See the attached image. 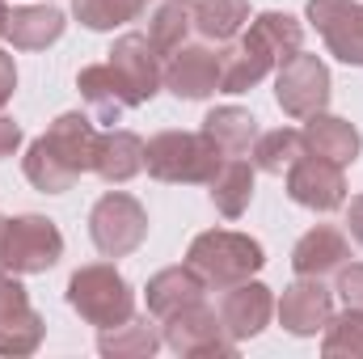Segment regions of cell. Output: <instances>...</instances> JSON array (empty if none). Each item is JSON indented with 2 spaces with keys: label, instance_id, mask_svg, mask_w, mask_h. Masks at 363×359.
<instances>
[{
  "label": "cell",
  "instance_id": "cell-27",
  "mask_svg": "<svg viewBox=\"0 0 363 359\" xmlns=\"http://www.w3.org/2000/svg\"><path fill=\"white\" fill-rule=\"evenodd\" d=\"M190 30H194V4H186V0H165L148 21V38L161 55H174L178 47H186Z\"/></svg>",
  "mask_w": 363,
  "mask_h": 359
},
{
  "label": "cell",
  "instance_id": "cell-34",
  "mask_svg": "<svg viewBox=\"0 0 363 359\" xmlns=\"http://www.w3.org/2000/svg\"><path fill=\"white\" fill-rule=\"evenodd\" d=\"M347 224H351V237L363 245V194L351 199V211H347Z\"/></svg>",
  "mask_w": 363,
  "mask_h": 359
},
{
  "label": "cell",
  "instance_id": "cell-30",
  "mask_svg": "<svg viewBox=\"0 0 363 359\" xmlns=\"http://www.w3.org/2000/svg\"><path fill=\"white\" fill-rule=\"evenodd\" d=\"M43 317L34 313V304H26L21 313L0 321V355H34L43 343Z\"/></svg>",
  "mask_w": 363,
  "mask_h": 359
},
{
  "label": "cell",
  "instance_id": "cell-13",
  "mask_svg": "<svg viewBox=\"0 0 363 359\" xmlns=\"http://www.w3.org/2000/svg\"><path fill=\"white\" fill-rule=\"evenodd\" d=\"M271 313H274V296H271V287L258 283V279L233 283L220 296V321H224V330H228L233 343L258 338L271 326Z\"/></svg>",
  "mask_w": 363,
  "mask_h": 359
},
{
  "label": "cell",
  "instance_id": "cell-25",
  "mask_svg": "<svg viewBox=\"0 0 363 359\" xmlns=\"http://www.w3.org/2000/svg\"><path fill=\"white\" fill-rule=\"evenodd\" d=\"M250 26V0H194V30L211 43H233Z\"/></svg>",
  "mask_w": 363,
  "mask_h": 359
},
{
  "label": "cell",
  "instance_id": "cell-29",
  "mask_svg": "<svg viewBox=\"0 0 363 359\" xmlns=\"http://www.w3.org/2000/svg\"><path fill=\"white\" fill-rule=\"evenodd\" d=\"M321 355L325 359H363V309H347L342 317L325 321Z\"/></svg>",
  "mask_w": 363,
  "mask_h": 359
},
{
  "label": "cell",
  "instance_id": "cell-1",
  "mask_svg": "<svg viewBox=\"0 0 363 359\" xmlns=\"http://www.w3.org/2000/svg\"><path fill=\"white\" fill-rule=\"evenodd\" d=\"M97 118L81 114V110H68L60 114L38 140H30L26 148V182L43 194H64L72 190L81 174H93V157H97Z\"/></svg>",
  "mask_w": 363,
  "mask_h": 359
},
{
  "label": "cell",
  "instance_id": "cell-4",
  "mask_svg": "<svg viewBox=\"0 0 363 359\" xmlns=\"http://www.w3.org/2000/svg\"><path fill=\"white\" fill-rule=\"evenodd\" d=\"M68 304L97 330H114L135 317V292L114 263H89L68 279Z\"/></svg>",
  "mask_w": 363,
  "mask_h": 359
},
{
  "label": "cell",
  "instance_id": "cell-20",
  "mask_svg": "<svg viewBox=\"0 0 363 359\" xmlns=\"http://www.w3.org/2000/svg\"><path fill=\"white\" fill-rule=\"evenodd\" d=\"M245 43H250V47H258L274 68H279L283 60H291V55L300 51V43H304V26H300L291 13L271 9V13H258V17L250 21Z\"/></svg>",
  "mask_w": 363,
  "mask_h": 359
},
{
  "label": "cell",
  "instance_id": "cell-10",
  "mask_svg": "<svg viewBox=\"0 0 363 359\" xmlns=\"http://www.w3.org/2000/svg\"><path fill=\"white\" fill-rule=\"evenodd\" d=\"M308 21L325 38L330 55L363 68V4L359 0H308Z\"/></svg>",
  "mask_w": 363,
  "mask_h": 359
},
{
  "label": "cell",
  "instance_id": "cell-22",
  "mask_svg": "<svg viewBox=\"0 0 363 359\" xmlns=\"http://www.w3.org/2000/svg\"><path fill=\"white\" fill-rule=\"evenodd\" d=\"M203 136L224 153V157H241L254 148L258 140V118L241 106H216L207 118H203Z\"/></svg>",
  "mask_w": 363,
  "mask_h": 359
},
{
  "label": "cell",
  "instance_id": "cell-11",
  "mask_svg": "<svg viewBox=\"0 0 363 359\" xmlns=\"http://www.w3.org/2000/svg\"><path fill=\"white\" fill-rule=\"evenodd\" d=\"M287 194H291V203H300V207H308V211H338L342 203H347V174H342V165H334V161H321V157H300L287 174Z\"/></svg>",
  "mask_w": 363,
  "mask_h": 359
},
{
  "label": "cell",
  "instance_id": "cell-3",
  "mask_svg": "<svg viewBox=\"0 0 363 359\" xmlns=\"http://www.w3.org/2000/svg\"><path fill=\"white\" fill-rule=\"evenodd\" d=\"M224 165V153L203 131H161L144 144V170L169 186H207Z\"/></svg>",
  "mask_w": 363,
  "mask_h": 359
},
{
  "label": "cell",
  "instance_id": "cell-21",
  "mask_svg": "<svg viewBox=\"0 0 363 359\" xmlns=\"http://www.w3.org/2000/svg\"><path fill=\"white\" fill-rule=\"evenodd\" d=\"M64 13L51 9V4H26V9H13L9 17V43L17 51H47L51 43L64 38Z\"/></svg>",
  "mask_w": 363,
  "mask_h": 359
},
{
  "label": "cell",
  "instance_id": "cell-28",
  "mask_svg": "<svg viewBox=\"0 0 363 359\" xmlns=\"http://www.w3.org/2000/svg\"><path fill=\"white\" fill-rule=\"evenodd\" d=\"M144 4H148V0H72V13H77V21H81L85 30L106 34V30H114V26L135 21V17L144 13Z\"/></svg>",
  "mask_w": 363,
  "mask_h": 359
},
{
  "label": "cell",
  "instance_id": "cell-15",
  "mask_svg": "<svg viewBox=\"0 0 363 359\" xmlns=\"http://www.w3.org/2000/svg\"><path fill=\"white\" fill-rule=\"evenodd\" d=\"M347 263H351V241H347V233L334 228V224L308 228V233L296 241V250H291V270H296L300 279H325V275L342 270Z\"/></svg>",
  "mask_w": 363,
  "mask_h": 359
},
{
  "label": "cell",
  "instance_id": "cell-19",
  "mask_svg": "<svg viewBox=\"0 0 363 359\" xmlns=\"http://www.w3.org/2000/svg\"><path fill=\"white\" fill-rule=\"evenodd\" d=\"M203 292H207V283H203L190 267H165L148 279L144 300H148V313H152L157 321H165V317H174L178 309L203 300Z\"/></svg>",
  "mask_w": 363,
  "mask_h": 359
},
{
  "label": "cell",
  "instance_id": "cell-31",
  "mask_svg": "<svg viewBox=\"0 0 363 359\" xmlns=\"http://www.w3.org/2000/svg\"><path fill=\"white\" fill-rule=\"evenodd\" d=\"M334 292L342 296L347 309H363V263H351V267L338 270V287Z\"/></svg>",
  "mask_w": 363,
  "mask_h": 359
},
{
  "label": "cell",
  "instance_id": "cell-5",
  "mask_svg": "<svg viewBox=\"0 0 363 359\" xmlns=\"http://www.w3.org/2000/svg\"><path fill=\"white\" fill-rule=\"evenodd\" d=\"M64 258V233L47 216H0V270L43 275Z\"/></svg>",
  "mask_w": 363,
  "mask_h": 359
},
{
  "label": "cell",
  "instance_id": "cell-33",
  "mask_svg": "<svg viewBox=\"0 0 363 359\" xmlns=\"http://www.w3.org/2000/svg\"><path fill=\"white\" fill-rule=\"evenodd\" d=\"M13 89H17V68H13V55L0 51V110H4V101L13 97Z\"/></svg>",
  "mask_w": 363,
  "mask_h": 359
},
{
  "label": "cell",
  "instance_id": "cell-18",
  "mask_svg": "<svg viewBox=\"0 0 363 359\" xmlns=\"http://www.w3.org/2000/svg\"><path fill=\"white\" fill-rule=\"evenodd\" d=\"M144 170V140L135 131H101L97 140V157H93V174L106 186H123Z\"/></svg>",
  "mask_w": 363,
  "mask_h": 359
},
{
  "label": "cell",
  "instance_id": "cell-8",
  "mask_svg": "<svg viewBox=\"0 0 363 359\" xmlns=\"http://www.w3.org/2000/svg\"><path fill=\"white\" fill-rule=\"evenodd\" d=\"M161 338H165L169 351H178V355H186V359H194V355H237V343L228 338L220 313H216L211 304H203V300H194V304L178 309L174 317H165V321H161Z\"/></svg>",
  "mask_w": 363,
  "mask_h": 359
},
{
  "label": "cell",
  "instance_id": "cell-6",
  "mask_svg": "<svg viewBox=\"0 0 363 359\" xmlns=\"http://www.w3.org/2000/svg\"><path fill=\"white\" fill-rule=\"evenodd\" d=\"M89 237L101 258H127L148 237V211L127 190H106L89 211Z\"/></svg>",
  "mask_w": 363,
  "mask_h": 359
},
{
  "label": "cell",
  "instance_id": "cell-35",
  "mask_svg": "<svg viewBox=\"0 0 363 359\" xmlns=\"http://www.w3.org/2000/svg\"><path fill=\"white\" fill-rule=\"evenodd\" d=\"M9 17H13V13H9V4H4V0H0V38H4V34H9Z\"/></svg>",
  "mask_w": 363,
  "mask_h": 359
},
{
  "label": "cell",
  "instance_id": "cell-9",
  "mask_svg": "<svg viewBox=\"0 0 363 359\" xmlns=\"http://www.w3.org/2000/svg\"><path fill=\"white\" fill-rule=\"evenodd\" d=\"M165 55L152 47V38L148 34H123L118 43H114V51H110V68L118 72V81L127 85L131 93V101L135 106H144V101H152L161 85H165V64H161Z\"/></svg>",
  "mask_w": 363,
  "mask_h": 359
},
{
  "label": "cell",
  "instance_id": "cell-17",
  "mask_svg": "<svg viewBox=\"0 0 363 359\" xmlns=\"http://www.w3.org/2000/svg\"><path fill=\"white\" fill-rule=\"evenodd\" d=\"M77 89H81V97L89 101L93 118H97V123H106V127H114V123L135 106V101H131V93H127V85L118 81V72H114L110 64H89V68H81Z\"/></svg>",
  "mask_w": 363,
  "mask_h": 359
},
{
  "label": "cell",
  "instance_id": "cell-24",
  "mask_svg": "<svg viewBox=\"0 0 363 359\" xmlns=\"http://www.w3.org/2000/svg\"><path fill=\"white\" fill-rule=\"evenodd\" d=\"M161 330L144 317V321H123V326H114V330H101V338H97V351L106 359H152L161 351Z\"/></svg>",
  "mask_w": 363,
  "mask_h": 359
},
{
  "label": "cell",
  "instance_id": "cell-16",
  "mask_svg": "<svg viewBox=\"0 0 363 359\" xmlns=\"http://www.w3.org/2000/svg\"><path fill=\"white\" fill-rule=\"evenodd\" d=\"M304 144L313 157L321 161H334V165H355L359 161V148H363V136L338 114H308L304 123Z\"/></svg>",
  "mask_w": 363,
  "mask_h": 359
},
{
  "label": "cell",
  "instance_id": "cell-2",
  "mask_svg": "<svg viewBox=\"0 0 363 359\" xmlns=\"http://www.w3.org/2000/svg\"><path fill=\"white\" fill-rule=\"evenodd\" d=\"M186 267L194 270L211 292H224L233 283L254 279L258 270L267 267V250L262 241L245 237V233H228V228H211L199 233L186 250Z\"/></svg>",
  "mask_w": 363,
  "mask_h": 359
},
{
  "label": "cell",
  "instance_id": "cell-12",
  "mask_svg": "<svg viewBox=\"0 0 363 359\" xmlns=\"http://www.w3.org/2000/svg\"><path fill=\"white\" fill-rule=\"evenodd\" d=\"M220 72H224V51L178 47L165 64V89L182 101H203V97L220 93Z\"/></svg>",
  "mask_w": 363,
  "mask_h": 359
},
{
  "label": "cell",
  "instance_id": "cell-7",
  "mask_svg": "<svg viewBox=\"0 0 363 359\" xmlns=\"http://www.w3.org/2000/svg\"><path fill=\"white\" fill-rule=\"evenodd\" d=\"M274 97H279L287 118L321 114L330 106V68H325V60L321 55H304V51L283 60L274 68Z\"/></svg>",
  "mask_w": 363,
  "mask_h": 359
},
{
  "label": "cell",
  "instance_id": "cell-26",
  "mask_svg": "<svg viewBox=\"0 0 363 359\" xmlns=\"http://www.w3.org/2000/svg\"><path fill=\"white\" fill-rule=\"evenodd\" d=\"M300 157H308V144H304V131H296V127H274L254 140V170H262V174L283 178Z\"/></svg>",
  "mask_w": 363,
  "mask_h": 359
},
{
  "label": "cell",
  "instance_id": "cell-32",
  "mask_svg": "<svg viewBox=\"0 0 363 359\" xmlns=\"http://www.w3.org/2000/svg\"><path fill=\"white\" fill-rule=\"evenodd\" d=\"M17 148H21V127H17L13 118H4V114H0V161H4V157H13Z\"/></svg>",
  "mask_w": 363,
  "mask_h": 359
},
{
  "label": "cell",
  "instance_id": "cell-14",
  "mask_svg": "<svg viewBox=\"0 0 363 359\" xmlns=\"http://www.w3.org/2000/svg\"><path fill=\"white\" fill-rule=\"evenodd\" d=\"M279 326L296 338H313L317 330H325V321L334 317V292L321 279H296L291 287H283L279 296Z\"/></svg>",
  "mask_w": 363,
  "mask_h": 359
},
{
  "label": "cell",
  "instance_id": "cell-23",
  "mask_svg": "<svg viewBox=\"0 0 363 359\" xmlns=\"http://www.w3.org/2000/svg\"><path fill=\"white\" fill-rule=\"evenodd\" d=\"M207 186H211L216 211H220L224 220H241L245 207L254 203V165H250V161H224Z\"/></svg>",
  "mask_w": 363,
  "mask_h": 359
}]
</instances>
